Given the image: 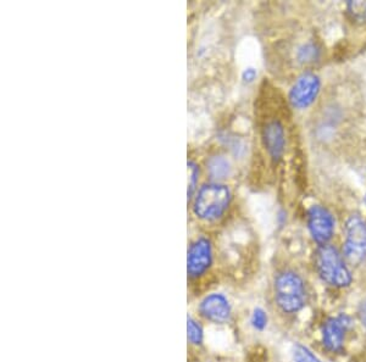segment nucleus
Wrapping results in <instances>:
<instances>
[{
  "instance_id": "nucleus-13",
  "label": "nucleus",
  "mask_w": 366,
  "mask_h": 362,
  "mask_svg": "<svg viewBox=\"0 0 366 362\" xmlns=\"http://www.w3.org/2000/svg\"><path fill=\"white\" fill-rule=\"evenodd\" d=\"M187 166H188V204H191L196 192L199 175H201V167L198 165V162L193 159H188Z\"/></svg>"
},
{
  "instance_id": "nucleus-8",
  "label": "nucleus",
  "mask_w": 366,
  "mask_h": 362,
  "mask_svg": "<svg viewBox=\"0 0 366 362\" xmlns=\"http://www.w3.org/2000/svg\"><path fill=\"white\" fill-rule=\"evenodd\" d=\"M320 78L308 72L298 78L289 92V100L297 109H305L313 104L320 92Z\"/></svg>"
},
{
  "instance_id": "nucleus-15",
  "label": "nucleus",
  "mask_w": 366,
  "mask_h": 362,
  "mask_svg": "<svg viewBox=\"0 0 366 362\" xmlns=\"http://www.w3.org/2000/svg\"><path fill=\"white\" fill-rule=\"evenodd\" d=\"M350 17L356 21H366V1H349L347 4Z\"/></svg>"
},
{
  "instance_id": "nucleus-17",
  "label": "nucleus",
  "mask_w": 366,
  "mask_h": 362,
  "mask_svg": "<svg viewBox=\"0 0 366 362\" xmlns=\"http://www.w3.org/2000/svg\"><path fill=\"white\" fill-rule=\"evenodd\" d=\"M256 76H258V72L254 67H247L242 72V80L245 83H253L255 80H256Z\"/></svg>"
},
{
  "instance_id": "nucleus-2",
  "label": "nucleus",
  "mask_w": 366,
  "mask_h": 362,
  "mask_svg": "<svg viewBox=\"0 0 366 362\" xmlns=\"http://www.w3.org/2000/svg\"><path fill=\"white\" fill-rule=\"evenodd\" d=\"M214 265V245L207 235L194 237L187 249V281L191 290L202 284Z\"/></svg>"
},
{
  "instance_id": "nucleus-1",
  "label": "nucleus",
  "mask_w": 366,
  "mask_h": 362,
  "mask_svg": "<svg viewBox=\"0 0 366 362\" xmlns=\"http://www.w3.org/2000/svg\"><path fill=\"white\" fill-rule=\"evenodd\" d=\"M232 202L230 187L221 182H209L196 189L192 200V213L199 222L214 224L223 219Z\"/></svg>"
},
{
  "instance_id": "nucleus-4",
  "label": "nucleus",
  "mask_w": 366,
  "mask_h": 362,
  "mask_svg": "<svg viewBox=\"0 0 366 362\" xmlns=\"http://www.w3.org/2000/svg\"><path fill=\"white\" fill-rule=\"evenodd\" d=\"M315 264L320 277L334 287H347L352 275L338 251L331 245H321L316 251Z\"/></svg>"
},
{
  "instance_id": "nucleus-18",
  "label": "nucleus",
  "mask_w": 366,
  "mask_h": 362,
  "mask_svg": "<svg viewBox=\"0 0 366 362\" xmlns=\"http://www.w3.org/2000/svg\"><path fill=\"white\" fill-rule=\"evenodd\" d=\"M359 316H360L361 323L366 327V299L364 300V303L361 304Z\"/></svg>"
},
{
  "instance_id": "nucleus-12",
  "label": "nucleus",
  "mask_w": 366,
  "mask_h": 362,
  "mask_svg": "<svg viewBox=\"0 0 366 362\" xmlns=\"http://www.w3.org/2000/svg\"><path fill=\"white\" fill-rule=\"evenodd\" d=\"M207 172L212 182H220L231 176L232 165L226 156L212 155L207 160Z\"/></svg>"
},
{
  "instance_id": "nucleus-6",
  "label": "nucleus",
  "mask_w": 366,
  "mask_h": 362,
  "mask_svg": "<svg viewBox=\"0 0 366 362\" xmlns=\"http://www.w3.org/2000/svg\"><path fill=\"white\" fill-rule=\"evenodd\" d=\"M345 256L350 265H359L366 259V222L352 216L345 226Z\"/></svg>"
},
{
  "instance_id": "nucleus-3",
  "label": "nucleus",
  "mask_w": 366,
  "mask_h": 362,
  "mask_svg": "<svg viewBox=\"0 0 366 362\" xmlns=\"http://www.w3.org/2000/svg\"><path fill=\"white\" fill-rule=\"evenodd\" d=\"M274 297L277 306L287 314L302 309L305 304V288L302 278L292 271L281 272L274 282Z\"/></svg>"
},
{
  "instance_id": "nucleus-9",
  "label": "nucleus",
  "mask_w": 366,
  "mask_h": 362,
  "mask_svg": "<svg viewBox=\"0 0 366 362\" xmlns=\"http://www.w3.org/2000/svg\"><path fill=\"white\" fill-rule=\"evenodd\" d=\"M350 326V319L345 315L329 319L324 326V345L329 352H340L343 349L345 330Z\"/></svg>"
},
{
  "instance_id": "nucleus-11",
  "label": "nucleus",
  "mask_w": 366,
  "mask_h": 362,
  "mask_svg": "<svg viewBox=\"0 0 366 362\" xmlns=\"http://www.w3.org/2000/svg\"><path fill=\"white\" fill-rule=\"evenodd\" d=\"M187 343L192 349H201L205 343L204 322L199 320L194 314L187 316Z\"/></svg>"
},
{
  "instance_id": "nucleus-14",
  "label": "nucleus",
  "mask_w": 366,
  "mask_h": 362,
  "mask_svg": "<svg viewBox=\"0 0 366 362\" xmlns=\"http://www.w3.org/2000/svg\"><path fill=\"white\" fill-rule=\"evenodd\" d=\"M267 320H269L267 314H266L265 310L261 309V308H255L250 315V325L255 330H259V332L265 330Z\"/></svg>"
},
{
  "instance_id": "nucleus-7",
  "label": "nucleus",
  "mask_w": 366,
  "mask_h": 362,
  "mask_svg": "<svg viewBox=\"0 0 366 362\" xmlns=\"http://www.w3.org/2000/svg\"><path fill=\"white\" fill-rule=\"evenodd\" d=\"M308 226L314 240L318 244H327L334 235V216L321 205H314L309 209Z\"/></svg>"
},
{
  "instance_id": "nucleus-19",
  "label": "nucleus",
  "mask_w": 366,
  "mask_h": 362,
  "mask_svg": "<svg viewBox=\"0 0 366 362\" xmlns=\"http://www.w3.org/2000/svg\"><path fill=\"white\" fill-rule=\"evenodd\" d=\"M365 204H366V195H365Z\"/></svg>"
},
{
  "instance_id": "nucleus-16",
  "label": "nucleus",
  "mask_w": 366,
  "mask_h": 362,
  "mask_svg": "<svg viewBox=\"0 0 366 362\" xmlns=\"http://www.w3.org/2000/svg\"><path fill=\"white\" fill-rule=\"evenodd\" d=\"M294 362H321L308 348L297 345L294 350Z\"/></svg>"
},
{
  "instance_id": "nucleus-10",
  "label": "nucleus",
  "mask_w": 366,
  "mask_h": 362,
  "mask_svg": "<svg viewBox=\"0 0 366 362\" xmlns=\"http://www.w3.org/2000/svg\"><path fill=\"white\" fill-rule=\"evenodd\" d=\"M263 142L266 151L274 161H278L285 153V129L278 121L266 123L263 128Z\"/></svg>"
},
{
  "instance_id": "nucleus-5",
  "label": "nucleus",
  "mask_w": 366,
  "mask_h": 362,
  "mask_svg": "<svg viewBox=\"0 0 366 362\" xmlns=\"http://www.w3.org/2000/svg\"><path fill=\"white\" fill-rule=\"evenodd\" d=\"M194 315L205 323L227 325L232 320L234 309L225 294L207 293L196 301Z\"/></svg>"
}]
</instances>
